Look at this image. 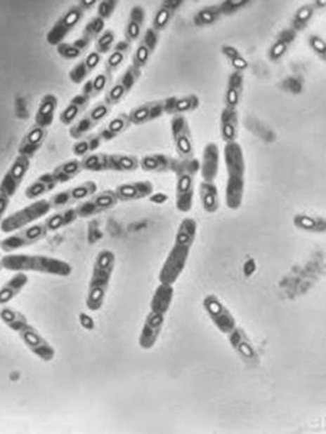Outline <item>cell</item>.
Here are the masks:
<instances>
[{
    "label": "cell",
    "mask_w": 326,
    "mask_h": 434,
    "mask_svg": "<svg viewBox=\"0 0 326 434\" xmlns=\"http://www.w3.org/2000/svg\"><path fill=\"white\" fill-rule=\"evenodd\" d=\"M197 238V222L192 217H185L180 222L174 236V243L158 273V281L162 284L174 285L181 277L185 265L189 262L192 247Z\"/></svg>",
    "instance_id": "1"
},
{
    "label": "cell",
    "mask_w": 326,
    "mask_h": 434,
    "mask_svg": "<svg viewBox=\"0 0 326 434\" xmlns=\"http://www.w3.org/2000/svg\"><path fill=\"white\" fill-rule=\"evenodd\" d=\"M174 300V285L162 284L155 288L151 301H150V311L145 317V322L143 325L141 333L138 337L139 348L144 351H151L158 341L162 329H164L166 317Z\"/></svg>",
    "instance_id": "2"
},
{
    "label": "cell",
    "mask_w": 326,
    "mask_h": 434,
    "mask_svg": "<svg viewBox=\"0 0 326 434\" xmlns=\"http://www.w3.org/2000/svg\"><path fill=\"white\" fill-rule=\"evenodd\" d=\"M223 161L226 167L225 204L229 210H238L244 203L247 163L244 149L238 142L225 144Z\"/></svg>",
    "instance_id": "3"
},
{
    "label": "cell",
    "mask_w": 326,
    "mask_h": 434,
    "mask_svg": "<svg viewBox=\"0 0 326 434\" xmlns=\"http://www.w3.org/2000/svg\"><path fill=\"white\" fill-rule=\"evenodd\" d=\"M116 266V255L110 249H102L93 262L91 277L89 281L86 307L90 311H99L105 301L110 287L112 276Z\"/></svg>",
    "instance_id": "4"
},
{
    "label": "cell",
    "mask_w": 326,
    "mask_h": 434,
    "mask_svg": "<svg viewBox=\"0 0 326 434\" xmlns=\"http://www.w3.org/2000/svg\"><path fill=\"white\" fill-rule=\"evenodd\" d=\"M4 269L12 272H38L44 276L67 278L72 276L73 266L67 261L46 257V255H30V254H6L0 258Z\"/></svg>",
    "instance_id": "5"
},
{
    "label": "cell",
    "mask_w": 326,
    "mask_h": 434,
    "mask_svg": "<svg viewBox=\"0 0 326 434\" xmlns=\"http://www.w3.org/2000/svg\"><path fill=\"white\" fill-rule=\"evenodd\" d=\"M200 172V161L196 158L178 159L176 168V208L180 213H189L193 209L196 177Z\"/></svg>",
    "instance_id": "6"
},
{
    "label": "cell",
    "mask_w": 326,
    "mask_h": 434,
    "mask_svg": "<svg viewBox=\"0 0 326 434\" xmlns=\"http://www.w3.org/2000/svg\"><path fill=\"white\" fill-rule=\"evenodd\" d=\"M202 306L214 326L228 339L229 344H232L230 337L232 340H237L245 332L238 325L235 316L232 314V311L223 304L216 294H207L203 299Z\"/></svg>",
    "instance_id": "7"
},
{
    "label": "cell",
    "mask_w": 326,
    "mask_h": 434,
    "mask_svg": "<svg viewBox=\"0 0 326 434\" xmlns=\"http://www.w3.org/2000/svg\"><path fill=\"white\" fill-rule=\"evenodd\" d=\"M82 165L90 172H132L139 168V158L131 154L95 152L83 158Z\"/></svg>",
    "instance_id": "8"
},
{
    "label": "cell",
    "mask_w": 326,
    "mask_h": 434,
    "mask_svg": "<svg viewBox=\"0 0 326 434\" xmlns=\"http://www.w3.org/2000/svg\"><path fill=\"white\" fill-rule=\"evenodd\" d=\"M53 210L51 203L48 198L35 200L34 203L25 205V208L6 216L2 223H0V231L4 233H13L16 231L23 229V227L34 224L37 220L48 216V213Z\"/></svg>",
    "instance_id": "9"
},
{
    "label": "cell",
    "mask_w": 326,
    "mask_h": 434,
    "mask_svg": "<svg viewBox=\"0 0 326 434\" xmlns=\"http://www.w3.org/2000/svg\"><path fill=\"white\" fill-rule=\"evenodd\" d=\"M46 235H48V231H46L44 223H34L2 239V242H0V249H2L4 252L13 254L16 250L25 249L31 245L41 242Z\"/></svg>",
    "instance_id": "10"
},
{
    "label": "cell",
    "mask_w": 326,
    "mask_h": 434,
    "mask_svg": "<svg viewBox=\"0 0 326 434\" xmlns=\"http://www.w3.org/2000/svg\"><path fill=\"white\" fill-rule=\"evenodd\" d=\"M84 18V12L79 5H74L68 8L51 27V29L46 32V43H50L51 47H57V45L65 42L67 36L72 34L77 25Z\"/></svg>",
    "instance_id": "11"
},
{
    "label": "cell",
    "mask_w": 326,
    "mask_h": 434,
    "mask_svg": "<svg viewBox=\"0 0 326 434\" xmlns=\"http://www.w3.org/2000/svg\"><path fill=\"white\" fill-rule=\"evenodd\" d=\"M171 138L178 158L189 159L195 158V141L190 129V123L184 115L171 116Z\"/></svg>",
    "instance_id": "12"
},
{
    "label": "cell",
    "mask_w": 326,
    "mask_h": 434,
    "mask_svg": "<svg viewBox=\"0 0 326 434\" xmlns=\"http://www.w3.org/2000/svg\"><path fill=\"white\" fill-rule=\"evenodd\" d=\"M18 336L23 341V345H25L31 351V353L35 355L38 359H41L42 362L54 360L57 355L56 348L39 333V330L35 326H32L31 323L25 325L18 332Z\"/></svg>",
    "instance_id": "13"
},
{
    "label": "cell",
    "mask_w": 326,
    "mask_h": 434,
    "mask_svg": "<svg viewBox=\"0 0 326 434\" xmlns=\"http://www.w3.org/2000/svg\"><path fill=\"white\" fill-rule=\"evenodd\" d=\"M31 167V158L18 155L5 175L0 179V193L6 194L8 197L13 198V196L18 193L20 189L23 179H25L28 171Z\"/></svg>",
    "instance_id": "14"
},
{
    "label": "cell",
    "mask_w": 326,
    "mask_h": 434,
    "mask_svg": "<svg viewBox=\"0 0 326 434\" xmlns=\"http://www.w3.org/2000/svg\"><path fill=\"white\" fill-rule=\"evenodd\" d=\"M98 193V184L95 181H84L79 186H74L72 189H67L64 191H60L54 196H51L48 200L51 203L53 209H65L70 208V205H73L79 201H83L89 197H91L93 194Z\"/></svg>",
    "instance_id": "15"
},
{
    "label": "cell",
    "mask_w": 326,
    "mask_h": 434,
    "mask_svg": "<svg viewBox=\"0 0 326 434\" xmlns=\"http://www.w3.org/2000/svg\"><path fill=\"white\" fill-rule=\"evenodd\" d=\"M221 165V149L216 142H207L203 148V155L200 159V175L203 181L215 182L219 175Z\"/></svg>",
    "instance_id": "16"
},
{
    "label": "cell",
    "mask_w": 326,
    "mask_h": 434,
    "mask_svg": "<svg viewBox=\"0 0 326 434\" xmlns=\"http://www.w3.org/2000/svg\"><path fill=\"white\" fill-rule=\"evenodd\" d=\"M162 115H166V113H164V102H162V100H154V102L143 103V104L133 107L128 113L131 125H136V126H141V125L150 123L152 121H157Z\"/></svg>",
    "instance_id": "17"
},
{
    "label": "cell",
    "mask_w": 326,
    "mask_h": 434,
    "mask_svg": "<svg viewBox=\"0 0 326 434\" xmlns=\"http://www.w3.org/2000/svg\"><path fill=\"white\" fill-rule=\"evenodd\" d=\"M178 159L167 154H148L139 158V168L145 172H176Z\"/></svg>",
    "instance_id": "18"
},
{
    "label": "cell",
    "mask_w": 326,
    "mask_h": 434,
    "mask_svg": "<svg viewBox=\"0 0 326 434\" xmlns=\"http://www.w3.org/2000/svg\"><path fill=\"white\" fill-rule=\"evenodd\" d=\"M113 191L119 201H136L148 198L151 194H154V184L151 181H131L124 182V184L118 186Z\"/></svg>",
    "instance_id": "19"
},
{
    "label": "cell",
    "mask_w": 326,
    "mask_h": 434,
    "mask_svg": "<svg viewBox=\"0 0 326 434\" xmlns=\"http://www.w3.org/2000/svg\"><path fill=\"white\" fill-rule=\"evenodd\" d=\"M46 136H48V129L32 125L19 142L18 155H23L32 159L34 155L42 148L44 142L46 141Z\"/></svg>",
    "instance_id": "20"
},
{
    "label": "cell",
    "mask_w": 326,
    "mask_h": 434,
    "mask_svg": "<svg viewBox=\"0 0 326 434\" xmlns=\"http://www.w3.org/2000/svg\"><path fill=\"white\" fill-rule=\"evenodd\" d=\"M219 130H221V138L225 144L238 142V135H240L238 109H228V107L222 109L219 119Z\"/></svg>",
    "instance_id": "21"
},
{
    "label": "cell",
    "mask_w": 326,
    "mask_h": 434,
    "mask_svg": "<svg viewBox=\"0 0 326 434\" xmlns=\"http://www.w3.org/2000/svg\"><path fill=\"white\" fill-rule=\"evenodd\" d=\"M147 13L145 9L141 5H133L129 11L128 22L125 27V39L128 43H133L136 41L141 39L143 32H144V25H145Z\"/></svg>",
    "instance_id": "22"
},
{
    "label": "cell",
    "mask_w": 326,
    "mask_h": 434,
    "mask_svg": "<svg viewBox=\"0 0 326 434\" xmlns=\"http://www.w3.org/2000/svg\"><path fill=\"white\" fill-rule=\"evenodd\" d=\"M57 107H58V97L54 93L44 95L35 113L34 125L48 129L56 121Z\"/></svg>",
    "instance_id": "23"
},
{
    "label": "cell",
    "mask_w": 326,
    "mask_h": 434,
    "mask_svg": "<svg viewBox=\"0 0 326 434\" xmlns=\"http://www.w3.org/2000/svg\"><path fill=\"white\" fill-rule=\"evenodd\" d=\"M164 102V113L170 116L176 115H184L199 109L200 99L196 95H188V96H170L162 100Z\"/></svg>",
    "instance_id": "24"
},
{
    "label": "cell",
    "mask_w": 326,
    "mask_h": 434,
    "mask_svg": "<svg viewBox=\"0 0 326 434\" xmlns=\"http://www.w3.org/2000/svg\"><path fill=\"white\" fill-rule=\"evenodd\" d=\"M244 86H245V77L244 73L232 72L229 74L226 88H225V96H223V107L228 109H238L242 95H244Z\"/></svg>",
    "instance_id": "25"
},
{
    "label": "cell",
    "mask_w": 326,
    "mask_h": 434,
    "mask_svg": "<svg viewBox=\"0 0 326 434\" xmlns=\"http://www.w3.org/2000/svg\"><path fill=\"white\" fill-rule=\"evenodd\" d=\"M90 102L91 99L87 95H84L83 91L76 95L72 100H70L65 109L60 113V122L65 126H72L74 122H77L83 116V113L87 109Z\"/></svg>",
    "instance_id": "26"
},
{
    "label": "cell",
    "mask_w": 326,
    "mask_h": 434,
    "mask_svg": "<svg viewBox=\"0 0 326 434\" xmlns=\"http://www.w3.org/2000/svg\"><path fill=\"white\" fill-rule=\"evenodd\" d=\"M183 6V0H164L152 18L151 28L157 32H162L169 25L174 13Z\"/></svg>",
    "instance_id": "27"
},
{
    "label": "cell",
    "mask_w": 326,
    "mask_h": 434,
    "mask_svg": "<svg viewBox=\"0 0 326 434\" xmlns=\"http://www.w3.org/2000/svg\"><path fill=\"white\" fill-rule=\"evenodd\" d=\"M30 283L27 272H15V276L0 287V306L9 304Z\"/></svg>",
    "instance_id": "28"
},
{
    "label": "cell",
    "mask_w": 326,
    "mask_h": 434,
    "mask_svg": "<svg viewBox=\"0 0 326 434\" xmlns=\"http://www.w3.org/2000/svg\"><path fill=\"white\" fill-rule=\"evenodd\" d=\"M56 187H58V182L56 179V177L53 175V172H45L42 175H39L34 182L25 189V197L35 201V200H41L45 194L51 193L53 190H56Z\"/></svg>",
    "instance_id": "29"
},
{
    "label": "cell",
    "mask_w": 326,
    "mask_h": 434,
    "mask_svg": "<svg viewBox=\"0 0 326 434\" xmlns=\"http://www.w3.org/2000/svg\"><path fill=\"white\" fill-rule=\"evenodd\" d=\"M199 198H200L203 210L207 215H215L219 210L221 208L219 190L215 182L202 181L199 186Z\"/></svg>",
    "instance_id": "30"
},
{
    "label": "cell",
    "mask_w": 326,
    "mask_h": 434,
    "mask_svg": "<svg viewBox=\"0 0 326 434\" xmlns=\"http://www.w3.org/2000/svg\"><path fill=\"white\" fill-rule=\"evenodd\" d=\"M296 35L297 34L292 28L282 31L280 35L277 36V39L271 43V47L267 51L268 60L273 61V62L280 61L287 54V51L290 50L292 43L296 41Z\"/></svg>",
    "instance_id": "31"
},
{
    "label": "cell",
    "mask_w": 326,
    "mask_h": 434,
    "mask_svg": "<svg viewBox=\"0 0 326 434\" xmlns=\"http://www.w3.org/2000/svg\"><path fill=\"white\" fill-rule=\"evenodd\" d=\"M77 219L79 216L74 208H65V209H60L54 215L46 217L44 220V224L46 227V231H48L50 233V232H57V231L64 229V227L73 224Z\"/></svg>",
    "instance_id": "32"
},
{
    "label": "cell",
    "mask_w": 326,
    "mask_h": 434,
    "mask_svg": "<svg viewBox=\"0 0 326 434\" xmlns=\"http://www.w3.org/2000/svg\"><path fill=\"white\" fill-rule=\"evenodd\" d=\"M293 224L296 229L306 232V233H325L326 232V220L322 216L297 213L293 217Z\"/></svg>",
    "instance_id": "33"
},
{
    "label": "cell",
    "mask_w": 326,
    "mask_h": 434,
    "mask_svg": "<svg viewBox=\"0 0 326 434\" xmlns=\"http://www.w3.org/2000/svg\"><path fill=\"white\" fill-rule=\"evenodd\" d=\"M90 45H91L90 41H87L86 38L80 36V38H77L73 42H63V43L57 45L56 51H57L58 57H61L63 60L73 61V60L80 58L87 51V48L90 47Z\"/></svg>",
    "instance_id": "34"
},
{
    "label": "cell",
    "mask_w": 326,
    "mask_h": 434,
    "mask_svg": "<svg viewBox=\"0 0 326 434\" xmlns=\"http://www.w3.org/2000/svg\"><path fill=\"white\" fill-rule=\"evenodd\" d=\"M129 126H131V121H129L128 113H121V115L115 116L106 126L102 128V130L99 132V136L102 138L103 144L110 142L115 138H118L119 135H122Z\"/></svg>",
    "instance_id": "35"
},
{
    "label": "cell",
    "mask_w": 326,
    "mask_h": 434,
    "mask_svg": "<svg viewBox=\"0 0 326 434\" xmlns=\"http://www.w3.org/2000/svg\"><path fill=\"white\" fill-rule=\"evenodd\" d=\"M83 171L84 170L82 165V159H68V161L56 167L51 172L56 177L58 184H63V182H68V181L74 179Z\"/></svg>",
    "instance_id": "36"
},
{
    "label": "cell",
    "mask_w": 326,
    "mask_h": 434,
    "mask_svg": "<svg viewBox=\"0 0 326 434\" xmlns=\"http://www.w3.org/2000/svg\"><path fill=\"white\" fill-rule=\"evenodd\" d=\"M129 51H131V43H128L126 41L116 42L113 50L109 53V55L106 58L105 70L113 74L125 62Z\"/></svg>",
    "instance_id": "37"
},
{
    "label": "cell",
    "mask_w": 326,
    "mask_h": 434,
    "mask_svg": "<svg viewBox=\"0 0 326 434\" xmlns=\"http://www.w3.org/2000/svg\"><path fill=\"white\" fill-rule=\"evenodd\" d=\"M103 145V141L99 136V133H90L87 136H84V138L76 141L74 147H73V154L77 156V158H86L89 156L90 154H95L100 147Z\"/></svg>",
    "instance_id": "38"
},
{
    "label": "cell",
    "mask_w": 326,
    "mask_h": 434,
    "mask_svg": "<svg viewBox=\"0 0 326 434\" xmlns=\"http://www.w3.org/2000/svg\"><path fill=\"white\" fill-rule=\"evenodd\" d=\"M0 320H2L6 327H9L15 333H18L23 326L30 323V320L25 314L8 306L0 308Z\"/></svg>",
    "instance_id": "39"
},
{
    "label": "cell",
    "mask_w": 326,
    "mask_h": 434,
    "mask_svg": "<svg viewBox=\"0 0 326 434\" xmlns=\"http://www.w3.org/2000/svg\"><path fill=\"white\" fill-rule=\"evenodd\" d=\"M223 18L221 5H211V6H204L200 11H197V13L195 15V25L204 28V27H211L215 25L216 22H219Z\"/></svg>",
    "instance_id": "40"
},
{
    "label": "cell",
    "mask_w": 326,
    "mask_h": 434,
    "mask_svg": "<svg viewBox=\"0 0 326 434\" xmlns=\"http://www.w3.org/2000/svg\"><path fill=\"white\" fill-rule=\"evenodd\" d=\"M221 51H222L223 57L229 61L232 68H234V72L245 73L248 70V67H249L248 60L242 55V53L237 47H234V45L223 43L221 47Z\"/></svg>",
    "instance_id": "41"
},
{
    "label": "cell",
    "mask_w": 326,
    "mask_h": 434,
    "mask_svg": "<svg viewBox=\"0 0 326 434\" xmlns=\"http://www.w3.org/2000/svg\"><path fill=\"white\" fill-rule=\"evenodd\" d=\"M315 11H316V5L315 4H308L296 9V12L293 13L292 18V24L290 28L297 34L300 31H304L309 24L312 18L315 16Z\"/></svg>",
    "instance_id": "42"
},
{
    "label": "cell",
    "mask_w": 326,
    "mask_h": 434,
    "mask_svg": "<svg viewBox=\"0 0 326 434\" xmlns=\"http://www.w3.org/2000/svg\"><path fill=\"white\" fill-rule=\"evenodd\" d=\"M98 126V123L93 121L87 113H84V115L77 121L74 122L72 126H70V130H68V135L72 136L73 140L79 141L82 138H84V136L90 135V132L95 129Z\"/></svg>",
    "instance_id": "43"
},
{
    "label": "cell",
    "mask_w": 326,
    "mask_h": 434,
    "mask_svg": "<svg viewBox=\"0 0 326 434\" xmlns=\"http://www.w3.org/2000/svg\"><path fill=\"white\" fill-rule=\"evenodd\" d=\"M90 200H91L93 204L96 205V209H98L100 213L107 212V210L116 208V205H118V203H119V200L116 198V194H115L113 190H103V191H100V193L93 194V196L90 197Z\"/></svg>",
    "instance_id": "44"
},
{
    "label": "cell",
    "mask_w": 326,
    "mask_h": 434,
    "mask_svg": "<svg viewBox=\"0 0 326 434\" xmlns=\"http://www.w3.org/2000/svg\"><path fill=\"white\" fill-rule=\"evenodd\" d=\"M103 31H105V20L100 19L99 16H95V18H91L87 22V25L84 27L82 36L86 38L90 42H93V41L98 39L100 36V34Z\"/></svg>",
    "instance_id": "45"
},
{
    "label": "cell",
    "mask_w": 326,
    "mask_h": 434,
    "mask_svg": "<svg viewBox=\"0 0 326 434\" xmlns=\"http://www.w3.org/2000/svg\"><path fill=\"white\" fill-rule=\"evenodd\" d=\"M116 45V34L113 29H105L96 39V50L100 55L109 54Z\"/></svg>",
    "instance_id": "46"
},
{
    "label": "cell",
    "mask_w": 326,
    "mask_h": 434,
    "mask_svg": "<svg viewBox=\"0 0 326 434\" xmlns=\"http://www.w3.org/2000/svg\"><path fill=\"white\" fill-rule=\"evenodd\" d=\"M91 73H93V72L87 67V64L84 62V60H80V61L72 68V70H70L68 79H70V81L74 83V84H84V83L89 80V77L91 76Z\"/></svg>",
    "instance_id": "47"
},
{
    "label": "cell",
    "mask_w": 326,
    "mask_h": 434,
    "mask_svg": "<svg viewBox=\"0 0 326 434\" xmlns=\"http://www.w3.org/2000/svg\"><path fill=\"white\" fill-rule=\"evenodd\" d=\"M152 53L145 47V45L143 42H139L136 45V48L133 51V55H132V67H135L136 70L141 72L144 67H147L150 58H151Z\"/></svg>",
    "instance_id": "48"
},
{
    "label": "cell",
    "mask_w": 326,
    "mask_h": 434,
    "mask_svg": "<svg viewBox=\"0 0 326 434\" xmlns=\"http://www.w3.org/2000/svg\"><path fill=\"white\" fill-rule=\"evenodd\" d=\"M113 74L103 70L100 72L95 79H90V84H91V91H93V97H98L100 93L109 87V84L112 83Z\"/></svg>",
    "instance_id": "49"
},
{
    "label": "cell",
    "mask_w": 326,
    "mask_h": 434,
    "mask_svg": "<svg viewBox=\"0 0 326 434\" xmlns=\"http://www.w3.org/2000/svg\"><path fill=\"white\" fill-rule=\"evenodd\" d=\"M139 79H141V72L136 70L135 67L129 65L124 72V74L119 77L118 83L126 90V93H129V91L135 87V84L139 81Z\"/></svg>",
    "instance_id": "50"
},
{
    "label": "cell",
    "mask_w": 326,
    "mask_h": 434,
    "mask_svg": "<svg viewBox=\"0 0 326 434\" xmlns=\"http://www.w3.org/2000/svg\"><path fill=\"white\" fill-rule=\"evenodd\" d=\"M249 4L251 2H248V0H223V2H221L219 5H221L223 16H230L245 9Z\"/></svg>",
    "instance_id": "51"
},
{
    "label": "cell",
    "mask_w": 326,
    "mask_h": 434,
    "mask_svg": "<svg viewBox=\"0 0 326 434\" xmlns=\"http://www.w3.org/2000/svg\"><path fill=\"white\" fill-rule=\"evenodd\" d=\"M110 110H112V106H109L106 102H102V103H98V104L93 106L87 111V115L99 125L102 121H105L109 116Z\"/></svg>",
    "instance_id": "52"
},
{
    "label": "cell",
    "mask_w": 326,
    "mask_h": 434,
    "mask_svg": "<svg viewBox=\"0 0 326 434\" xmlns=\"http://www.w3.org/2000/svg\"><path fill=\"white\" fill-rule=\"evenodd\" d=\"M159 32H157L155 29H152L151 27L147 28L144 32H143V36L141 39H139V42H143L145 47L154 54V51L157 50L158 47V42H159Z\"/></svg>",
    "instance_id": "53"
},
{
    "label": "cell",
    "mask_w": 326,
    "mask_h": 434,
    "mask_svg": "<svg viewBox=\"0 0 326 434\" xmlns=\"http://www.w3.org/2000/svg\"><path fill=\"white\" fill-rule=\"evenodd\" d=\"M309 47L311 50L320 58V60H326V41L320 36V35H311L309 39Z\"/></svg>",
    "instance_id": "54"
},
{
    "label": "cell",
    "mask_w": 326,
    "mask_h": 434,
    "mask_svg": "<svg viewBox=\"0 0 326 434\" xmlns=\"http://www.w3.org/2000/svg\"><path fill=\"white\" fill-rule=\"evenodd\" d=\"M116 8H118V2H115V0H102V2L98 4V15L100 19H103L105 22L107 19H110L113 16V13L116 12Z\"/></svg>",
    "instance_id": "55"
},
{
    "label": "cell",
    "mask_w": 326,
    "mask_h": 434,
    "mask_svg": "<svg viewBox=\"0 0 326 434\" xmlns=\"http://www.w3.org/2000/svg\"><path fill=\"white\" fill-rule=\"evenodd\" d=\"M11 200H12L11 197H8L4 193H0V223H2V220L6 217L5 215H6L9 205H11Z\"/></svg>",
    "instance_id": "56"
},
{
    "label": "cell",
    "mask_w": 326,
    "mask_h": 434,
    "mask_svg": "<svg viewBox=\"0 0 326 434\" xmlns=\"http://www.w3.org/2000/svg\"><path fill=\"white\" fill-rule=\"evenodd\" d=\"M79 320H80V325H82L83 329H86L89 332L95 329V320H93L91 316H89L87 313H80Z\"/></svg>",
    "instance_id": "57"
},
{
    "label": "cell",
    "mask_w": 326,
    "mask_h": 434,
    "mask_svg": "<svg viewBox=\"0 0 326 434\" xmlns=\"http://www.w3.org/2000/svg\"><path fill=\"white\" fill-rule=\"evenodd\" d=\"M77 5L83 9V12H86V11H90V9L95 8L98 5V2H95V0H82V2H79Z\"/></svg>",
    "instance_id": "58"
},
{
    "label": "cell",
    "mask_w": 326,
    "mask_h": 434,
    "mask_svg": "<svg viewBox=\"0 0 326 434\" xmlns=\"http://www.w3.org/2000/svg\"><path fill=\"white\" fill-rule=\"evenodd\" d=\"M152 203H164V201H167L169 200V197L166 196V194H162V193H157V194H151L150 197H148Z\"/></svg>",
    "instance_id": "59"
},
{
    "label": "cell",
    "mask_w": 326,
    "mask_h": 434,
    "mask_svg": "<svg viewBox=\"0 0 326 434\" xmlns=\"http://www.w3.org/2000/svg\"><path fill=\"white\" fill-rule=\"evenodd\" d=\"M2 269H4V266H2V261H0V271H2Z\"/></svg>",
    "instance_id": "60"
},
{
    "label": "cell",
    "mask_w": 326,
    "mask_h": 434,
    "mask_svg": "<svg viewBox=\"0 0 326 434\" xmlns=\"http://www.w3.org/2000/svg\"><path fill=\"white\" fill-rule=\"evenodd\" d=\"M0 242H2V239H0Z\"/></svg>",
    "instance_id": "61"
}]
</instances>
